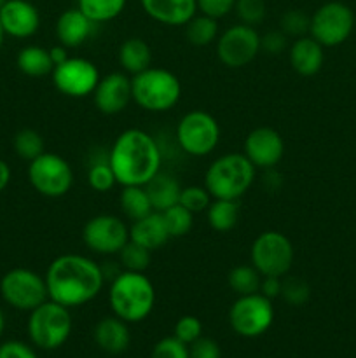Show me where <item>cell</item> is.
<instances>
[{"instance_id":"9c48e42d","label":"cell","mask_w":356,"mask_h":358,"mask_svg":"<svg viewBox=\"0 0 356 358\" xmlns=\"http://www.w3.org/2000/svg\"><path fill=\"white\" fill-rule=\"evenodd\" d=\"M28 180L40 196L63 198L73 185V170L59 154L42 152L28 164Z\"/></svg>"},{"instance_id":"bcb514c9","label":"cell","mask_w":356,"mask_h":358,"mask_svg":"<svg viewBox=\"0 0 356 358\" xmlns=\"http://www.w3.org/2000/svg\"><path fill=\"white\" fill-rule=\"evenodd\" d=\"M258 292L271 301L276 299V297H281V278H278V276H262Z\"/></svg>"},{"instance_id":"ab89813d","label":"cell","mask_w":356,"mask_h":358,"mask_svg":"<svg viewBox=\"0 0 356 358\" xmlns=\"http://www.w3.org/2000/svg\"><path fill=\"white\" fill-rule=\"evenodd\" d=\"M173 336L177 339H180L185 345H192L194 341H198L202 336V324L198 317H192V315H185V317L178 318V322L175 324Z\"/></svg>"},{"instance_id":"3957f363","label":"cell","mask_w":356,"mask_h":358,"mask_svg":"<svg viewBox=\"0 0 356 358\" xmlns=\"http://www.w3.org/2000/svg\"><path fill=\"white\" fill-rule=\"evenodd\" d=\"M108 304L112 313L128 324H138L149 318L156 306V289L145 273L119 271L110 280Z\"/></svg>"},{"instance_id":"2e32d148","label":"cell","mask_w":356,"mask_h":358,"mask_svg":"<svg viewBox=\"0 0 356 358\" xmlns=\"http://www.w3.org/2000/svg\"><path fill=\"white\" fill-rule=\"evenodd\" d=\"M243 154L257 170H272L285 154V142L279 131L269 126L251 129L243 143Z\"/></svg>"},{"instance_id":"b9f144b4","label":"cell","mask_w":356,"mask_h":358,"mask_svg":"<svg viewBox=\"0 0 356 358\" xmlns=\"http://www.w3.org/2000/svg\"><path fill=\"white\" fill-rule=\"evenodd\" d=\"M198 2V13L206 14L215 20H222L230 14L236 6V0H195Z\"/></svg>"},{"instance_id":"7dc6e473","label":"cell","mask_w":356,"mask_h":358,"mask_svg":"<svg viewBox=\"0 0 356 358\" xmlns=\"http://www.w3.org/2000/svg\"><path fill=\"white\" fill-rule=\"evenodd\" d=\"M49 55H51L52 63H54V66H56V65H59V63H63L66 58H68V49H66L65 45H61V44L52 45V48L49 49Z\"/></svg>"},{"instance_id":"836d02e7","label":"cell","mask_w":356,"mask_h":358,"mask_svg":"<svg viewBox=\"0 0 356 358\" xmlns=\"http://www.w3.org/2000/svg\"><path fill=\"white\" fill-rule=\"evenodd\" d=\"M163 219L171 238L187 236V234L191 233L192 226H194V213L188 212L187 208H184L180 203L171 206V208L164 210Z\"/></svg>"},{"instance_id":"e575fe53","label":"cell","mask_w":356,"mask_h":358,"mask_svg":"<svg viewBox=\"0 0 356 358\" xmlns=\"http://www.w3.org/2000/svg\"><path fill=\"white\" fill-rule=\"evenodd\" d=\"M87 184L96 192H108L117 185L115 175L112 171L110 163H108V154L101 159H96L87 168Z\"/></svg>"},{"instance_id":"d6a6232c","label":"cell","mask_w":356,"mask_h":358,"mask_svg":"<svg viewBox=\"0 0 356 358\" xmlns=\"http://www.w3.org/2000/svg\"><path fill=\"white\" fill-rule=\"evenodd\" d=\"M117 255L119 264H121V268L124 271L145 273L147 268L150 266V261H152V252L131 240L121 248V252Z\"/></svg>"},{"instance_id":"d6986e66","label":"cell","mask_w":356,"mask_h":358,"mask_svg":"<svg viewBox=\"0 0 356 358\" xmlns=\"http://www.w3.org/2000/svg\"><path fill=\"white\" fill-rule=\"evenodd\" d=\"M142 9L156 23L185 27L198 14L195 0H140Z\"/></svg>"},{"instance_id":"d590c367","label":"cell","mask_w":356,"mask_h":358,"mask_svg":"<svg viewBox=\"0 0 356 358\" xmlns=\"http://www.w3.org/2000/svg\"><path fill=\"white\" fill-rule=\"evenodd\" d=\"M311 27V16H307L304 10L300 9H290L283 13L281 20H279V30L286 35L288 38H299L309 34Z\"/></svg>"},{"instance_id":"e0dca14e","label":"cell","mask_w":356,"mask_h":358,"mask_svg":"<svg viewBox=\"0 0 356 358\" xmlns=\"http://www.w3.org/2000/svg\"><path fill=\"white\" fill-rule=\"evenodd\" d=\"M94 107L105 115H117L133 100L131 77L126 72H110L100 77L93 91Z\"/></svg>"},{"instance_id":"484cf974","label":"cell","mask_w":356,"mask_h":358,"mask_svg":"<svg viewBox=\"0 0 356 358\" xmlns=\"http://www.w3.org/2000/svg\"><path fill=\"white\" fill-rule=\"evenodd\" d=\"M16 65L20 72L28 77H45L54 69L49 49L42 48V45H24L17 52Z\"/></svg>"},{"instance_id":"8992f818","label":"cell","mask_w":356,"mask_h":358,"mask_svg":"<svg viewBox=\"0 0 356 358\" xmlns=\"http://www.w3.org/2000/svg\"><path fill=\"white\" fill-rule=\"evenodd\" d=\"M72 334V317L68 308L47 299L30 311L28 336L40 350H58Z\"/></svg>"},{"instance_id":"9a60e30c","label":"cell","mask_w":356,"mask_h":358,"mask_svg":"<svg viewBox=\"0 0 356 358\" xmlns=\"http://www.w3.org/2000/svg\"><path fill=\"white\" fill-rule=\"evenodd\" d=\"M82 241L94 254L115 255L129 241V226L121 217L101 213L87 220Z\"/></svg>"},{"instance_id":"7bdbcfd3","label":"cell","mask_w":356,"mask_h":358,"mask_svg":"<svg viewBox=\"0 0 356 358\" xmlns=\"http://www.w3.org/2000/svg\"><path fill=\"white\" fill-rule=\"evenodd\" d=\"M288 37L281 30H271L260 35V51L267 55H281L288 49Z\"/></svg>"},{"instance_id":"277c9868","label":"cell","mask_w":356,"mask_h":358,"mask_svg":"<svg viewBox=\"0 0 356 358\" xmlns=\"http://www.w3.org/2000/svg\"><path fill=\"white\" fill-rule=\"evenodd\" d=\"M257 177V168L243 152H229L216 157L205 173V187L213 199L239 201Z\"/></svg>"},{"instance_id":"5b68a950","label":"cell","mask_w":356,"mask_h":358,"mask_svg":"<svg viewBox=\"0 0 356 358\" xmlns=\"http://www.w3.org/2000/svg\"><path fill=\"white\" fill-rule=\"evenodd\" d=\"M133 101L140 108L154 114L168 112L180 101V79L171 70L149 66L131 77Z\"/></svg>"},{"instance_id":"4dcf8cb0","label":"cell","mask_w":356,"mask_h":358,"mask_svg":"<svg viewBox=\"0 0 356 358\" xmlns=\"http://www.w3.org/2000/svg\"><path fill=\"white\" fill-rule=\"evenodd\" d=\"M227 283L237 296L257 294L260 290L262 275L251 264H239L230 269L227 275Z\"/></svg>"},{"instance_id":"5bb4252c","label":"cell","mask_w":356,"mask_h":358,"mask_svg":"<svg viewBox=\"0 0 356 358\" xmlns=\"http://www.w3.org/2000/svg\"><path fill=\"white\" fill-rule=\"evenodd\" d=\"M51 77L52 84L61 94L68 98H86L93 94L101 76L96 65L87 58L68 56L52 69Z\"/></svg>"},{"instance_id":"ffe728a7","label":"cell","mask_w":356,"mask_h":358,"mask_svg":"<svg viewBox=\"0 0 356 358\" xmlns=\"http://www.w3.org/2000/svg\"><path fill=\"white\" fill-rule=\"evenodd\" d=\"M98 24L91 21L79 7H72V9L63 10L56 21V37L61 45L66 49L79 48V45L86 44L94 34Z\"/></svg>"},{"instance_id":"4316f807","label":"cell","mask_w":356,"mask_h":358,"mask_svg":"<svg viewBox=\"0 0 356 358\" xmlns=\"http://www.w3.org/2000/svg\"><path fill=\"white\" fill-rule=\"evenodd\" d=\"M206 220L216 233L234 229L239 220V205L234 199H212L206 208Z\"/></svg>"},{"instance_id":"6da1fadb","label":"cell","mask_w":356,"mask_h":358,"mask_svg":"<svg viewBox=\"0 0 356 358\" xmlns=\"http://www.w3.org/2000/svg\"><path fill=\"white\" fill-rule=\"evenodd\" d=\"M44 278L49 299L68 310L96 299L105 285L103 268L80 254H63L52 259Z\"/></svg>"},{"instance_id":"30bf717a","label":"cell","mask_w":356,"mask_h":358,"mask_svg":"<svg viewBox=\"0 0 356 358\" xmlns=\"http://www.w3.org/2000/svg\"><path fill=\"white\" fill-rule=\"evenodd\" d=\"M0 296L10 308L31 311L49 299L45 278L27 268H14L0 280Z\"/></svg>"},{"instance_id":"7402d4cb","label":"cell","mask_w":356,"mask_h":358,"mask_svg":"<svg viewBox=\"0 0 356 358\" xmlns=\"http://www.w3.org/2000/svg\"><path fill=\"white\" fill-rule=\"evenodd\" d=\"M93 338L98 348L103 350L105 353H110V355H119V353L126 352L129 348V343H131L128 322L121 320L115 315L101 318L94 325Z\"/></svg>"},{"instance_id":"52a82bcc","label":"cell","mask_w":356,"mask_h":358,"mask_svg":"<svg viewBox=\"0 0 356 358\" xmlns=\"http://www.w3.org/2000/svg\"><path fill=\"white\" fill-rule=\"evenodd\" d=\"M295 250L286 234L279 231H264L253 240L250 248L251 266L262 276L283 278L293 266Z\"/></svg>"},{"instance_id":"7a4b0ae2","label":"cell","mask_w":356,"mask_h":358,"mask_svg":"<svg viewBox=\"0 0 356 358\" xmlns=\"http://www.w3.org/2000/svg\"><path fill=\"white\" fill-rule=\"evenodd\" d=\"M108 163L121 187L145 185L161 171L163 150L145 129L129 128L119 133L108 149Z\"/></svg>"},{"instance_id":"f6af8a7d","label":"cell","mask_w":356,"mask_h":358,"mask_svg":"<svg viewBox=\"0 0 356 358\" xmlns=\"http://www.w3.org/2000/svg\"><path fill=\"white\" fill-rule=\"evenodd\" d=\"M0 358H37L34 350L21 341H6L0 345Z\"/></svg>"},{"instance_id":"d4e9b609","label":"cell","mask_w":356,"mask_h":358,"mask_svg":"<svg viewBox=\"0 0 356 358\" xmlns=\"http://www.w3.org/2000/svg\"><path fill=\"white\" fill-rule=\"evenodd\" d=\"M119 65L122 66L126 73H136L143 72L150 66L152 63V49L147 44L143 38L140 37H129L119 45Z\"/></svg>"},{"instance_id":"c3c4849f","label":"cell","mask_w":356,"mask_h":358,"mask_svg":"<svg viewBox=\"0 0 356 358\" xmlns=\"http://www.w3.org/2000/svg\"><path fill=\"white\" fill-rule=\"evenodd\" d=\"M10 166L3 159H0V192L6 191V187L10 182Z\"/></svg>"},{"instance_id":"1f68e13d","label":"cell","mask_w":356,"mask_h":358,"mask_svg":"<svg viewBox=\"0 0 356 358\" xmlns=\"http://www.w3.org/2000/svg\"><path fill=\"white\" fill-rule=\"evenodd\" d=\"M13 147L14 152L24 161H34L35 157L40 156L42 152H45V143L44 138L38 131L31 128H23L14 135L13 138Z\"/></svg>"},{"instance_id":"7c38bea8","label":"cell","mask_w":356,"mask_h":358,"mask_svg":"<svg viewBox=\"0 0 356 358\" xmlns=\"http://www.w3.org/2000/svg\"><path fill=\"white\" fill-rule=\"evenodd\" d=\"M355 28V14L344 2H327L311 16L309 35L323 48L344 44Z\"/></svg>"},{"instance_id":"83f0119b","label":"cell","mask_w":356,"mask_h":358,"mask_svg":"<svg viewBox=\"0 0 356 358\" xmlns=\"http://www.w3.org/2000/svg\"><path fill=\"white\" fill-rule=\"evenodd\" d=\"M119 206H121V212L124 213L126 219H129L131 222L143 219V217L154 212L149 194H147L143 185H128V187H122L121 196H119Z\"/></svg>"},{"instance_id":"8fae6325","label":"cell","mask_w":356,"mask_h":358,"mask_svg":"<svg viewBox=\"0 0 356 358\" xmlns=\"http://www.w3.org/2000/svg\"><path fill=\"white\" fill-rule=\"evenodd\" d=\"M274 322L272 301L260 292L239 296L229 310L230 329L241 338H258L271 329Z\"/></svg>"},{"instance_id":"8d00e7d4","label":"cell","mask_w":356,"mask_h":358,"mask_svg":"<svg viewBox=\"0 0 356 358\" xmlns=\"http://www.w3.org/2000/svg\"><path fill=\"white\" fill-rule=\"evenodd\" d=\"M281 297L285 303L292 306H302L309 301L311 287L307 282L297 276H283L281 278Z\"/></svg>"},{"instance_id":"f546056e","label":"cell","mask_w":356,"mask_h":358,"mask_svg":"<svg viewBox=\"0 0 356 358\" xmlns=\"http://www.w3.org/2000/svg\"><path fill=\"white\" fill-rule=\"evenodd\" d=\"M128 0H77V7L96 24L108 23L121 16Z\"/></svg>"},{"instance_id":"f907efd6","label":"cell","mask_w":356,"mask_h":358,"mask_svg":"<svg viewBox=\"0 0 356 358\" xmlns=\"http://www.w3.org/2000/svg\"><path fill=\"white\" fill-rule=\"evenodd\" d=\"M3 38H6V31H3L2 24H0V51H2V45H3Z\"/></svg>"},{"instance_id":"681fc988","label":"cell","mask_w":356,"mask_h":358,"mask_svg":"<svg viewBox=\"0 0 356 358\" xmlns=\"http://www.w3.org/2000/svg\"><path fill=\"white\" fill-rule=\"evenodd\" d=\"M3 329H6V318H3L2 310H0V338H2L3 334Z\"/></svg>"},{"instance_id":"f35d334b","label":"cell","mask_w":356,"mask_h":358,"mask_svg":"<svg viewBox=\"0 0 356 358\" xmlns=\"http://www.w3.org/2000/svg\"><path fill=\"white\" fill-rule=\"evenodd\" d=\"M234 10H236L239 23L248 24V27L260 24L265 20V14H267L264 0H236Z\"/></svg>"},{"instance_id":"ba28073f","label":"cell","mask_w":356,"mask_h":358,"mask_svg":"<svg viewBox=\"0 0 356 358\" xmlns=\"http://www.w3.org/2000/svg\"><path fill=\"white\" fill-rule=\"evenodd\" d=\"M220 124L209 112L191 110L178 121L177 140L185 154L205 157L220 143Z\"/></svg>"},{"instance_id":"f1b7e54d","label":"cell","mask_w":356,"mask_h":358,"mask_svg":"<svg viewBox=\"0 0 356 358\" xmlns=\"http://www.w3.org/2000/svg\"><path fill=\"white\" fill-rule=\"evenodd\" d=\"M218 35V20L206 16V14H195L185 24V37L192 45H198V48L213 44L216 42Z\"/></svg>"},{"instance_id":"cb8c5ba5","label":"cell","mask_w":356,"mask_h":358,"mask_svg":"<svg viewBox=\"0 0 356 358\" xmlns=\"http://www.w3.org/2000/svg\"><path fill=\"white\" fill-rule=\"evenodd\" d=\"M149 194L150 205H152L154 212L163 213L164 210L171 208V206L178 205L180 201L181 185L177 178L171 173L161 170L149 184L143 185Z\"/></svg>"},{"instance_id":"ee69618b","label":"cell","mask_w":356,"mask_h":358,"mask_svg":"<svg viewBox=\"0 0 356 358\" xmlns=\"http://www.w3.org/2000/svg\"><path fill=\"white\" fill-rule=\"evenodd\" d=\"M188 355L191 358H220L222 352H220V346L215 339L201 336L198 341L188 345Z\"/></svg>"},{"instance_id":"603a6c76","label":"cell","mask_w":356,"mask_h":358,"mask_svg":"<svg viewBox=\"0 0 356 358\" xmlns=\"http://www.w3.org/2000/svg\"><path fill=\"white\" fill-rule=\"evenodd\" d=\"M129 240L149 248L150 252L159 250L161 247H164L171 240V236L166 229V224H164L163 213L152 212L143 217V219L131 222V226H129Z\"/></svg>"},{"instance_id":"44dd1931","label":"cell","mask_w":356,"mask_h":358,"mask_svg":"<svg viewBox=\"0 0 356 358\" xmlns=\"http://www.w3.org/2000/svg\"><path fill=\"white\" fill-rule=\"evenodd\" d=\"M288 59L292 69L295 70L299 76H316L325 62L323 45L318 41H314L311 35L293 38L292 44L288 45Z\"/></svg>"},{"instance_id":"ac0fdd59","label":"cell","mask_w":356,"mask_h":358,"mask_svg":"<svg viewBox=\"0 0 356 358\" xmlns=\"http://www.w3.org/2000/svg\"><path fill=\"white\" fill-rule=\"evenodd\" d=\"M0 24L6 35L14 38H28L40 28V14L28 0H7L0 9Z\"/></svg>"},{"instance_id":"74e56055","label":"cell","mask_w":356,"mask_h":358,"mask_svg":"<svg viewBox=\"0 0 356 358\" xmlns=\"http://www.w3.org/2000/svg\"><path fill=\"white\" fill-rule=\"evenodd\" d=\"M212 199V194L206 191L205 185H187V187H181L178 203L195 215V213L206 212Z\"/></svg>"},{"instance_id":"4fadbf2b","label":"cell","mask_w":356,"mask_h":358,"mask_svg":"<svg viewBox=\"0 0 356 358\" xmlns=\"http://www.w3.org/2000/svg\"><path fill=\"white\" fill-rule=\"evenodd\" d=\"M260 52V34L255 27L237 23L216 38V56L227 69H243Z\"/></svg>"},{"instance_id":"60d3db41","label":"cell","mask_w":356,"mask_h":358,"mask_svg":"<svg viewBox=\"0 0 356 358\" xmlns=\"http://www.w3.org/2000/svg\"><path fill=\"white\" fill-rule=\"evenodd\" d=\"M150 358H191L188 346L177 339L175 336H168L156 343Z\"/></svg>"},{"instance_id":"816d5d0a","label":"cell","mask_w":356,"mask_h":358,"mask_svg":"<svg viewBox=\"0 0 356 358\" xmlns=\"http://www.w3.org/2000/svg\"><path fill=\"white\" fill-rule=\"evenodd\" d=\"M6 2H7V0H0V9H2L3 3H6Z\"/></svg>"}]
</instances>
